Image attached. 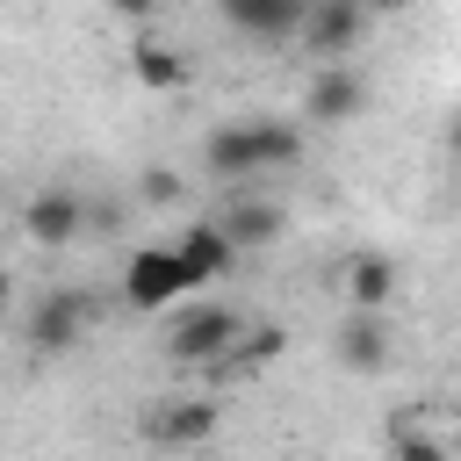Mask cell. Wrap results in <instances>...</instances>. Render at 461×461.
<instances>
[{"label": "cell", "mask_w": 461, "mask_h": 461, "mask_svg": "<svg viewBox=\"0 0 461 461\" xmlns=\"http://www.w3.org/2000/svg\"><path fill=\"white\" fill-rule=\"evenodd\" d=\"M245 339V317L230 310V303H187V310H173V324H166V360L173 367H230V346Z\"/></svg>", "instance_id": "obj_1"}, {"label": "cell", "mask_w": 461, "mask_h": 461, "mask_svg": "<svg viewBox=\"0 0 461 461\" xmlns=\"http://www.w3.org/2000/svg\"><path fill=\"white\" fill-rule=\"evenodd\" d=\"M187 288H194V281H187V267H180L173 245H137L130 267H122V303H130V310H173Z\"/></svg>", "instance_id": "obj_2"}, {"label": "cell", "mask_w": 461, "mask_h": 461, "mask_svg": "<svg viewBox=\"0 0 461 461\" xmlns=\"http://www.w3.org/2000/svg\"><path fill=\"white\" fill-rule=\"evenodd\" d=\"M86 317H94L86 288H43L36 310H29V324H22V339H29V353H72L86 339Z\"/></svg>", "instance_id": "obj_3"}, {"label": "cell", "mask_w": 461, "mask_h": 461, "mask_svg": "<svg viewBox=\"0 0 461 461\" xmlns=\"http://www.w3.org/2000/svg\"><path fill=\"white\" fill-rule=\"evenodd\" d=\"M216 425H223V411H216L209 396H158V403L144 411V439H151V447H173V454L209 447Z\"/></svg>", "instance_id": "obj_4"}, {"label": "cell", "mask_w": 461, "mask_h": 461, "mask_svg": "<svg viewBox=\"0 0 461 461\" xmlns=\"http://www.w3.org/2000/svg\"><path fill=\"white\" fill-rule=\"evenodd\" d=\"M22 238L43 245V252H65L72 238H86V202L72 187H36L22 202Z\"/></svg>", "instance_id": "obj_5"}, {"label": "cell", "mask_w": 461, "mask_h": 461, "mask_svg": "<svg viewBox=\"0 0 461 461\" xmlns=\"http://www.w3.org/2000/svg\"><path fill=\"white\" fill-rule=\"evenodd\" d=\"M360 36H367V7H360V0H303L295 43H310L324 65H331V58H346Z\"/></svg>", "instance_id": "obj_6"}, {"label": "cell", "mask_w": 461, "mask_h": 461, "mask_svg": "<svg viewBox=\"0 0 461 461\" xmlns=\"http://www.w3.org/2000/svg\"><path fill=\"white\" fill-rule=\"evenodd\" d=\"M360 108H367V79H360L346 58L317 65V79H310V94H303V115L324 122V130H339V122H353Z\"/></svg>", "instance_id": "obj_7"}, {"label": "cell", "mask_w": 461, "mask_h": 461, "mask_svg": "<svg viewBox=\"0 0 461 461\" xmlns=\"http://www.w3.org/2000/svg\"><path fill=\"white\" fill-rule=\"evenodd\" d=\"M339 288H346V310H375V317H389L396 295H403V274H396L389 252H353V259L339 267Z\"/></svg>", "instance_id": "obj_8"}, {"label": "cell", "mask_w": 461, "mask_h": 461, "mask_svg": "<svg viewBox=\"0 0 461 461\" xmlns=\"http://www.w3.org/2000/svg\"><path fill=\"white\" fill-rule=\"evenodd\" d=\"M389 317H375V310H346V324L331 331V360L339 367H353V375H375V367H389Z\"/></svg>", "instance_id": "obj_9"}, {"label": "cell", "mask_w": 461, "mask_h": 461, "mask_svg": "<svg viewBox=\"0 0 461 461\" xmlns=\"http://www.w3.org/2000/svg\"><path fill=\"white\" fill-rule=\"evenodd\" d=\"M216 223H223V238H230L238 252H267V245L288 230V209H281V202H259V194H230V209H223Z\"/></svg>", "instance_id": "obj_10"}, {"label": "cell", "mask_w": 461, "mask_h": 461, "mask_svg": "<svg viewBox=\"0 0 461 461\" xmlns=\"http://www.w3.org/2000/svg\"><path fill=\"white\" fill-rule=\"evenodd\" d=\"M173 252H180V267H187V281H194V288L238 267V245L223 238V223H216V216H202V223H187V230L173 238Z\"/></svg>", "instance_id": "obj_11"}, {"label": "cell", "mask_w": 461, "mask_h": 461, "mask_svg": "<svg viewBox=\"0 0 461 461\" xmlns=\"http://www.w3.org/2000/svg\"><path fill=\"white\" fill-rule=\"evenodd\" d=\"M216 14L252 43H288L303 22V0H216Z\"/></svg>", "instance_id": "obj_12"}, {"label": "cell", "mask_w": 461, "mask_h": 461, "mask_svg": "<svg viewBox=\"0 0 461 461\" xmlns=\"http://www.w3.org/2000/svg\"><path fill=\"white\" fill-rule=\"evenodd\" d=\"M130 72H137V86H151V94H180V86L194 79V58H187L180 43H166V36H144V43L130 50Z\"/></svg>", "instance_id": "obj_13"}, {"label": "cell", "mask_w": 461, "mask_h": 461, "mask_svg": "<svg viewBox=\"0 0 461 461\" xmlns=\"http://www.w3.org/2000/svg\"><path fill=\"white\" fill-rule=\"evenodd\" d=\"M202 166H209L216 180H245V173H259V166H252V130H245V122H216V130L202 137Z\"/></svg>", "instance_id": "obj_14"}, {"label": "cell", "mask_w": 461, "mask_h": 461, "mask_svg": "<svg viewBox=\"0 0 461 461\" xmlns=\"http://www.w3.org/2000/svg\"><path fill=\"white\" fill-rule=\"evenodd\" d=\"M245 130H252V166H259V173H281V166L303 158V130H295V122H281V115H252Z\"/></svg>", "instance_id": "obj_15"}, {"label": "cell", "mask_w": 461, "mask_h": 461, "mask_svg": "<svg viewBox=\"0 0 461 461\" xmlns=\"http://www.w3.org/2000/svg\"><path fill=\"white\" fill-rule=\"evenodd\" d=\"M389 461H454V454H447V439H432V432H403V425H396Z\"/></svg>", "instance_id": "obj_16"}, {"label": "cell", "mask_w": 461, "mask_h": 461, "mask_svg": "<svg viewBox=\"0 0 461 461\" xmlns=\"http://www.w3.org/2000/svg\"><path fill=\"white\" fill-rule=\"evenodd\" d=\"M137 194H144L151 209H173V202H180V173H173V166H144V173H137Z\"/></svg>", "instance_id": "obj_17"}, {"label": "cell", "mask_w": 461, "mask_h": 461, "mask_svg": "<svg viewBox=\"0 0 461 461\" xmlns=\"http://www.w3.org/2000/svg\"><path fill=\"white\" fill-rule=\"evenodd\" d=\"M108 7H115V14H130V22H151V14H158V0H108Z\"/></svg>", "instance_id": "obj_18"}, {"label": "cell", "mask_w": 461, "mask_h": 461, "mask_svg": "<svg viewBox=\"0 0 461 461\" xmlns=\"http://www.w3.org/2000/svg\"><path fill=\"white\" fill-rule=\"evenodd\" d=\"M360 7H367V14H403L411 0H360Z\"/></svg>", "instance_id": "obj_19"}, {"label": "cell", "mask_w": 461, "mask_h": 461, "mask_svg": "<svg viewBox=\"0 0 461 461\" xmlns=\"http://www.w3.org/2000/svg\"><path fill=\"white\" fill-rule=\"evenodd\" d=\"M7 295H14V274H7V267H0V310H7Z\"/></svg>", "instance_id": "obj_20"}]
</instances>
